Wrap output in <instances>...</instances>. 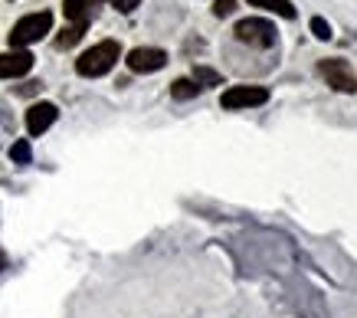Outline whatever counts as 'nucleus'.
Segmentation results:
<instances>
[{"label":"nucleus","instance_id":"obj_17","mask_svg":"<svg viewBox=\"0 0 357 318\" xmlns=\"http://www.w3.org/2000/svg\"><path fill=\"white\" fill-rule=\"evenodd\" d=\"M109 7H115L119 13H135L141 7V0H109Z\"/></svg>","mask_w":357,"mask_h":318},{"label":"nucleus","instance_id":"obj_13","mask_svg":"<svg viewBox=\"0 0 357 318\" xmlns=\"http://www.w3.org/2000/svg\"><path fill=\"white\" fill-rule=\"evenodd\" d=\"M190 79H194L200 89H213V86H223V73H217L213 66H194V73H190Z\"/></svg>","mask_w":357,"mask_h":318},{"label":"nucleus","instance_id":"obj_1","mask_svg":"<svg viewBox=\"0 0 357 318\" xmlns=\"http://www.w3.org/2000/svg\"><path fill=\"white\" fill-rule=\"evenodd\" d=\"M119 59H121L119 40H98V43H92L89 50H82V56L76 59V73L82 79H102L115 69Z\"/></svg>","mask_w":357,"mask_h":318},{"label":"nucleus","instance_id":"obj_9","mask_svg":"<svg viewBox=\"0 0 357 318\" xmlns=\"http://www.w3.org/2000/svg\"><path fill=\"white\" fill-rule=\"evenodd\" d=\"M102 0H63V17L69 23H92Z\"/></svg>","mask_w":357,"mask_h":318},{"label":"nucleus","instance_id":"obj_11","mask_svg":"<svg viewBox=\"0 0 357 318\" xmlns=\"http://www.w3.org/2000/svg\"><path fill=\"white\" fill-rule=\"evenodd\" d=\"M86 30H89V23H66L63 30L56 33L53 46H56V50H73V46L86 36Z\"/></svg>","mask_w":357,"mask_h":318},{"label":"nucleus","instance_id":"obj_10","mask_svg":"<svg viewBox=\"0 0 357 318\" xmlns=\"http://www.w3.org/2000/svg\"><path fill=\"white\" fill-rule=\"evenodd\" d=\"M246 3L249 7H259V10H266V13H275L282 20H295V17H298L292 0H246Z\"/></svg>","mask_w":357,"mask_h":318},{"label":"nucleus","instance_id":"obj_18","mask_svg":"<svg viewBox=\"0 0 357 318\" xmlns=\"http://www.w3.org/2000/svg\"><path fill=\"white\" fill-rule=\"evenodd\" d=\"M7 266H10V256H7V250H3V246H0V273H3V269H7Z\"/></svg>","mask_w":357,"mask_h":318},{"label":"nucleus","instance_id":"obj_3","mask_svg":"<svg viewBox=\"0 0 357 318\" xmlns=\"http://www.w3.org/2000/svg\"><path fill=\"white\" fill-rule=\"evenodd\" d=\"M233 36H236V43L252 46V50H272L279 43V30L266 17H243V20H236Z\"/></svg>","mask_w":357,"mask_h":318},{"label":"nucleus","instance_id":"obj_6","mask_svg":"<svg viewBox=\"0 0 357 318\" xmlns=\"http://www.w3.org/2000/svg\"><path fill=\"white\" fill-rule=\"evenodd\" d=\"M167 50H161V46H135L128 56H125V66H128V73H135V76H151V73H158V69L167 66Z\"/></svg>","mask_w":357,"mask_h":318},{"label":"nucleus","instance_id":"obj_8","mask_svg":"<svg viewBox=\"0 0 357 318\" xmlns=\"http://www.w3.org/2000/svg\"><path fill=\"white\" fill-rule=\"evenodd\" d=\"M36 56L30 50H7L0 53V79H23L33 73Z\"/></svg>","mask_w":357,"mask_h":318},{"label":"nucleus","instance_id":"obj_12","mask_svg":"<svg viewBox=\"0 0 357 318\" xmlns=\"http://www.w3.org/2000/svg\"><path fill=\"white\" fill-rule=\"evenodd\" d=\"M200 92H204V89L197 86L190 76H181V79H174L171 82V99L174 102H190V99H197Z\"/></svg>","mask_w":357,"mask_h":318},{"label":"nucleus","instance_id":"obj_2","mask_svg":"<svg viewBox=\"0 0 357 318\" xmlns=\"http://www.w3.org/2000/svg\"><path fill=\"white\" fill-rule=\"evenodd\" d=\"M53 33V10H36L26 13L10 26V50H30L33 43H40Z\"/></svg>","mask_w":357,"mask_h":318},{"label":"nucleus","instance_id":"obj_16","mask_svg":"<svg viewBox=\"0 0 357 318\" xmlns=\"http://www.w3.org/2000/svg\"><path fill=\"white\" fill-rule=\"evenodd\" d=\"M233 10H236V0H213V17H233Z\"/></svg>","mask_w":357,"mask_h":318},{"label":"nucleus","instance_id":"obj_7","mask_svg":"<svg viewBox=\"0 0 357 318\" xmlns=\"http://www.w3.org/2000/svg\"><path fill=\"white\" fill-rule=\"evenodd\" d=\"M56 119H59L56 102H33L30 109H26V115H23L26 135H30V138H40V135H46L50 128H53Z\"/></svg>","mask_w":357,"mask_h":318},{"label":"nucleus","instance_id":"obj_5","mask_svg":"<svg viewBox=\"0 0 357 318\" xmlns=\"http://www.w3.org/2000/svg\"><path fill=\"white\" fill-rule=\"evenodd\" d=\"M272 99V92L266 86H229L220 96V105L227 112H243V109H259Z\"/></svg>","mask_w":357,"mask_h":318},{"label":"nucleus","instance_id":"obj_4","mask_svg":"<svg viewBox=\"0 0 357 318\" xmlns=\"http://www.w3.org/2000/svg\"><path fill=\"white\" fill-rule=\"evenodd\" d=\"M318 73H321V79L328 82V89H335L341 96H354L357 92L354 69H351V63L341 59V56H335V59H318Z\"/></svg>","mask_w":357,"mask_h":318},{"label":"nucleus","instance_id":"obj_15","mask_svg":"<svg viewBox=\"0 0 357 318\" xmlns=\"http://www.w3.org/2000/svg\"><path fill=\"white\" fill-rule=\"evenodd\" d=\"M308 30H312V36L321 40V43H328V40L335 36V30H331V23H328L325 17H312V20H308Z\"/></svg>","mask_w":357,"mask_h":318},{"label":"nucleus","instance_id":"obj_14","mask_svg":"<svg viewBox=\"0 0 357 318\" xmlns=\"http://www.w3.org/2000/svg\"><path fill=\"white\" fill-rule=\"evenodd\" d=\"M10 161L13 165H20V167H26V165H33V144H30V138H17V142L10 144Z\"/></svg>","mask_w":357,"mask_h":318}]
</instances>
